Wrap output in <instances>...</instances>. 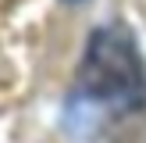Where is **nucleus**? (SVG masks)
I'll use <instances>...</instances> for the list:
<instances>
[{
  "mask_svg": "<svg viewBox=\"0 0 146 143\" xmlns=\"http://www.w3.org/2000/svg\"><path fill=\"white\" fill-rule=\"evenodd\" d=\"M82 93L100 107L132 111L146 100V68L135 39L118 25L96 29L82 61Z\"/></svg>",
  "mask_w": 146,
  "mask_h": 143,
  "instance_id": "f257e3e1",
  "label": "nucleus"
}]
</instances>
